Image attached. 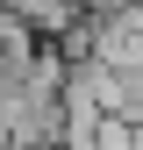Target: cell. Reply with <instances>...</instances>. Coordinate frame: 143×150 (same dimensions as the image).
Masks as SVG:
<instances>
[{"label": "cell", "instance_id": "obj_1", "mask_svg": "<svg viewBox=\"0 0 143 150\" xmlns=\"http://www.w3.org/2000/svg\"><path fill=\"white\" fill-rule=\"evenodd\" d=\"M86 7H93V14H107V22H115V14H129V7H143V0H86Z\"/></svg>", "mask_w": 143, "mask_h": 150}]
</instances>
